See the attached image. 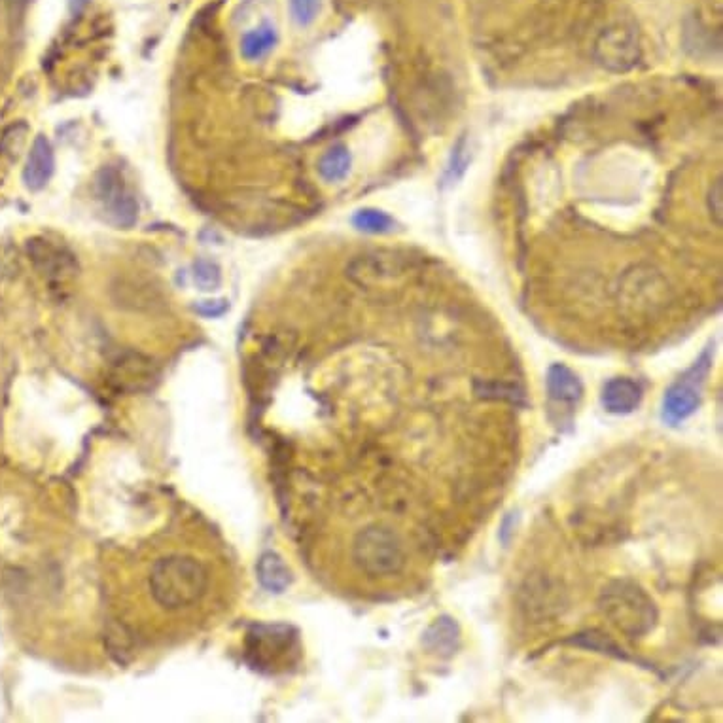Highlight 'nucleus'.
Here are the masks:
<instances>
[{
	"label": "nucleus",
	"instance_id": "nucleus-7",
	"mask_svg": "<svg viewBox=\"0 0 723 723\" xmlns=\"http://www.w3.org/2000/svg\"><path fill=\"white\" fill-rule=\"evenodd\" d=\"M27 252L36 271L53 286H65L78 275V260L71 248L48 237H35L27 243Z\"/></svg>",
	"mask_w": 723,
	"mask_h": 723
},
{
	"label": "nucleus",
	"instance_id": "nucleus-23",
	"mask_svg": "<svg viewBox=\"0 0 723 723\" xmlns=\"http://www.w3.org/2000/svg\"><path fill=\"white\" fill-rule=\"evenodd\" d=\"M18 264V252L10 245H0V283L12 275L14 267Z\"/></svg>",
	"mask_w": 723,
	"mask_h": 723
},
{
	"label": "nucleus",
	"instance_id": "nucleus-12",
	"mask_svg": "<svg viewBox=\"0 0 723 723\" xmlns=\"http://www.w3.org/2000/svg\"><path fill=\"white\" fill-rule=\"evenodd\" d=\"M112 377L124 390H142L154 383L156 368L142 354L127 353L114 362Z\"/></svg>",
	"mask_w": 723,
	"mask_h": 723
},
{
	"label": "nucleus",
	"instance_id": "nucleus-11",
	"mask_svg": "<svg viewBox=\"0 0 723 723\" xmlns=\"http://www.w3.org/2000/svg\"><path fill=\"white\" fill-rule=\"evenodd\" d=\"M460 640H462V633H460L459 621L451 616H440V618L434 619L426 627L423 638H421L424 650L440 659H451L453 655H457Z\"/></svg>",
	"mask_w": 723,
	"mask_h": 723
},
{
	"label": "nucleus",
	"instance_id": "nucleus-4",
	"mask_svg": "<svg viewBox=\"0 0 723 723\" xmlns=\"http://www.w3.org/2000/svg\"><path fill=\"white\" fill-rule=\"evenodd\" d=\"M712 368V354L710 349L697 358V362L689 368L684 375L678 377L676 383L667 388L663 406H661V419L669 426H678L701 406L703 398V387L706 377Z\"/></svg>",
	"mask_w": 723,
	"mask_h": 723
},
{
	"label": "nucleus",
	"instance_id": "nucleus-19",
	"mask_svg": "<svg viewBox=\"0 0 723 723\" xmlns=\"http://www.w3.org/2000/svg\"><path fill=\"white\" fill-rule=\"evenodd\" d=\"M194 283L203 292H214L222 286V269L220 265L207 258H201L192 267Z\"/></svg>",
	"mask_w": 723,
	"mask_h": 723
},
{
	"label": "nucleus",
	"instance_id": "nucleus-17",
	"mask_svg": "<svg viewBox=\"0 0 723 723\" xmlns=\"http://www.w3.org/2000/svg\"><path fill=\"white\" fill-rule=\"evenodd\" d=\"M351 152L347 150V146L339 144L330 148L320 161H318V173L326 182H339L349 175L351 171Z\"/></svg>",
	"mask_w": 723,
	"mask_h": 723
},
{
	"label": "nucleus",
	"instance_id": "nucleus-24",
	"mask_svg": "<svg viewBox=\"0 0 723 723\" xmlns=\"http://www.w3.org/2000/svg\"><path fill=\"white\" fill-rule=\"evenodd\" d=\"M205 317H222L228 311V301H203L199 307H195Z\"/></svg>",
	"mask_w": 723,
	"mask_h": 723
},
{
	"label": "nucleus",
	"instance_id": "nucleus-18",
	"mask_svg": "<svg viewBox=\"0 0 723 723\" xmlns=\"http://www.w3.org/2000/svg\"><path fill=\"white\" fill-rule=\"evenodd\" d=\"M353 226L362 233L387 235L394 230V218L379 209H360L354 212Z\"/></svg>",
	"mask_w": 723,
	"mask_h": 723
},
{
	"label": "nucleus",
	"instance_id": "nucleus-25",
	"mask_svg": "<svg viewBox=\"0 0 723 723\" xmlns=\"http://www.w3.org/2000/svg\"><path fill=\"white\" fill-rule=\"evenodd\" d=\"M512 525H513V515L510 513L506 519H504V523H502V529H500V540L504 542V544H508L510 542V534H512Z\"/></svg>",
	"mask_w": 723,
	"mask_h": 723
},
{
	"label": "nucleus",
	"instance_id": "nucleus-22",
	"mask_svg": "<svg viewBox=\"0 0 723 723\" xmlns=\"http://www.w3.org/2000/svg\"><path fill=\"white\" fill-rule=\"evenodd\" d=\"M708 211L712 214L714 222L722 226L723 222V180L716 178L708 192Z\"/></svg>",
	"mask_w": 723,
	"mask_h": 723
},
{
	"label": "nucleus",
	"instance_id": "nucleus-15",
	"mask_svg": "<svg viewBox=\"0 0 723 723\" xmlns=\"http://www.w3.org/2000/svg\"><path fill=\"white\" fill-rule=\"evenodd\" d=\"M565 644L583 648V650H591V652L604 653V655L616 657L619 661H633L619 644H616L610 636L604 635L599 629H589L578 635H572L565 640Z\"/></svg>",
	"mask_w": 723,
	"mask_h": 723
},
{
	"label": "nucleus",
	"instance_id": "nucleus-14",
	"mask_svg": "<svg viewBox=\"0 0 723 723\" xmlns=\"http://www.w3.org/2000/svg\"><path fill=\"white\" fill-rule=\"evenodd\" d=\"M256 570H258V580L269 593L281 595L292 583L290 568L284 563L283 557L273 551H267L260 557Z\"/></svg>",
	"mask_w": 723,
	"mask_h": 723
},
{
	"label": "nucleus",
	"instance_id": "nucleus-2",
	"mask_svg": "<svg viewBox=\"0 0 723 723\" xmlns=\"http://www.w3.org/2000/svg\"><path fill=\"white\" fill-rule=\"evenodd\" d=\"M207 587V568L188 555L163 557L150 572L152 597L167 610H180L199 602Z\"/></svg>",
	"mask_w": 723,
	"mask_h": 723
},
{
	"label": "nucleus",
	"instance_id": "nucleus-16",
	"mask_svg": "<svg viewBox=\"0 0 723 723\" xmlns=\"http://www.w3.org/2000/svg\"><path fill=\"white\" fill-rule=\"evenodd\" d=\"M277 42H279V35L275 31V27L264 23V25L248 31L247 35L243 36L241 55L247 61H260L277 46Z\"/></svg>",
	"mask_w": 723,
	"mask_h": 723
},
{
	"label": "nucleus",
	"instance_id": "nucleus-13",
	"mask_svg": "<svg viewBox=\"0 0 723 723\" xmlns=\"http://www.w3.org/2000/svg\"><path fill=\"white\" fill-rule=\"evenodd\" d=\"M642 387L629 377L610 379L602 388V407L612 415H629L642 402Z\"/></svg>",
	"mask_w": 723,
	"mask_h": 723
},
{
	"label": "nucleus",
	"instance_id": "nucleus-8",
	"mask_svg": "<svg viewBox=\"0 0 723 723\" xmlns=\"http://www.w3.org/2000/svg\"><path fill=\"white\" fill-rule=\"evenodd\" d=\"M400 271H402L400 260L394 254H385V252L362 254L354 258L349 265V277L360 286L383 283Z\"/></svg>",
	"mask_w": 723,
	"mask_h": 723
},
{
	"label": "nucleus",
	"instance_id": "nucleus-21",
	"mask_svg": "<svg viewBox=\"0 0 723 723\" xmlns=\"http://www.w3.org/2000/svg\"><path fill=\"white\" fill-rule=\"evenodd\" d=\"M320 0H290V14L300 27H309L318 16Z\"/></svg>",
	"mask_w": 723,
	"mask_h": 723
},
{
	"label": "nucleus",
	"instance_id": "nucleus-3",
	"mask_svg": "<svg viewBox=\"0 0 723 723\" xmlns=\"http://www.w3.org/2000/svg\"><path fill=\"white\" fill-rule=\"evenodd\" d=\"M353 557L356 566L370 578L394 576L406 566V551L400 538L381 525H371L358 532Z\"/></svg>",
	"mask_w": 723,
	"mask_h": 723
},
{
	"label": "nucleus",
	"instance_id": "nucleus-20",
	"mask_svg": "<svg viewBox=\"0 0 723 723\" xmlns=\"http://www.w3.org/2000/svg\"><path fill=\"white\" fill-rule=\"evenodd\" d=\"M470 148H468V142H466V137H462L457 144H455V148H453V154H451V161H449V167H447V173H445V178L449 180V182H455V180H459L462 175H464V171H466V167H468V163H470Z\"/></svg>",
	"mask_w": 723,
	"mask_h": 723
},
{
	"label": "nucleus",
	"instance_id": "nucleus-10",
	"mask_svg": "<svg viewBox=\"0 0 723 723\" xmlns=\"http://www.w3.org/2000/svg\"><path fill=\"white\" fill-rule=\"evenodd\" d=\"M53 171H55V154L52 142L44 135H38L27 154V161L23 167V182L31 192H40L52 180Z\"/></svg>",
	"mask_w": 723,
	"mask_h": 723
},
{
	"label": "nucleus",
	"instance_id": "nucleus-6",
	"mask_svg": "<svg viewBox=\"0 0 723 723\" xmlns=\"http://www.w3.org/2000/svg\"><path fill=\"white\" fill-rule=\"evenodd\" d=\"M595 57L606 71H631L642 57L635 29L625 23L604 29L595 44Z\"/></svg>",
	"mask_w": 723,
	"mask_h": 723
},
{
	"label": "nucleus",
	"instance_id": "nucleus-5",
	"mask_svg": "<svg viewBox=\"0 0 723 723\" xmlns=\"http://www.w3.org/2000/svg\"><path fill=\"white\" fill-rule=\"evenodd\" d=\"M95 201L106 222L118 230H129L139 220V201L129 190L124 175L116 167H103L93 184Z\"/></svg>",
	"mask_w": 723,
	"mask_h": 723
},
{
	"label": "nucleus",
	"instance_id": "nucleus-9",
	"mask_svg": "<svg viewBox=\"0 0 723 723\" xmlns=\"http://www.w3.org/2000/svg\"><path fill=\"white\" fill-rule=\"evenodd\" d=\"M547 396L551 404L572 411L582 402L583 383L580 375L566 364H551L546 375Z\"/></svg>",
	"mask_w": 723,
	"mask_h": 723
},
{
	"label": "nucleus",
	"instance_id": "nucleus-1",
	"mask_svg": "<svg viewBox=\"0 0 723 723\" xmlns=\"http://www.w3.org/2000/svg\"><path fill=\"white\" fill-rule=\"evenodd\" d=\"M599 610L627 638L650 635L659 621L655 600L640 583L629 578L612 580L602 589Z\"/></svg>",
	"mask_w": 723,
	"mask_h": 723
}]
</instances>
